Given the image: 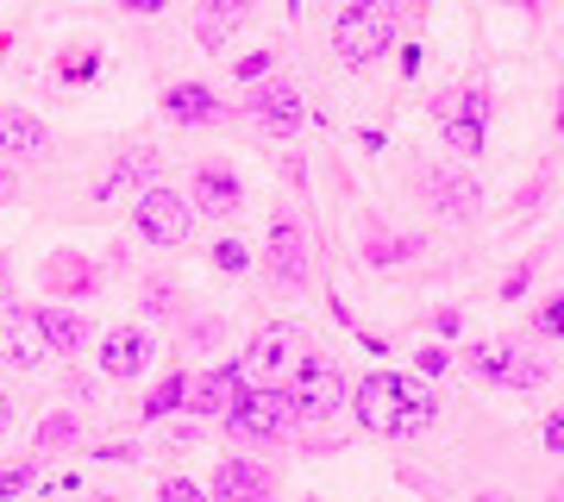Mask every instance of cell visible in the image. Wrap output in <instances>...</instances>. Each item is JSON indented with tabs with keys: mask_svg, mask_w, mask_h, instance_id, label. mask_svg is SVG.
<instances>
[{
	"mask_svg": "<svg viewBox=\"0 0 564 502\" xmlns=\"http://www.w3.org/2000/svg\"><path fill=\"white\" fill-rule=\"evenodd\" d=\"M433 120H440L445 145L452 151H464V158H477L489 139V100L477 95V88H452V95L433 100Z\"/></svg>",
	"mask_w": 564,
	"mask_h": 502,
	"instance_id": "5b68a950",
	"label": "cell"
},
{
	"mask_svg": "<svg viewBox=\"0 0 564 502\" xmlns=\"http://www.w3.org/2000/svg\"><path fill=\"white\" fill-rule=\"evenodd\" d=\"M307 352V340L295 333V327H282V321H270L251 340V352L239 359V371H245V383H258V389H276L289 371H295V359Z\"/></svg>",
	"mask_w": 564,
	"mask_h": 502,
	"instance_id": "277c9868",
	"label": "cell"
},
{
	"mask_svg": "<svg viewBox=\"0 0 564 502\" xmlns=\"http://www.w3.org/2000/svg\"><path fill=\"white\" fill-rule=\"evenodd\" d=\"M195 207L202 214H214V221H226V214H239L245 207V189L232 170H220V163H207V170H195Z\"/></svg>",
	"mask_w": 564,
	"mask_h": 502,
	"instance_id": "7c38bea8",
	"label": "cell"
},
{
	"mask_svg": "<svg viewBox=\"0 0 564 502\" xmlns=\"http://www.w3.org/2000/svg\"><path fill=\"white\" fill-rule=\"evenodd\" d=\"M477 502H508V496H477Z\"/></svg>",
	"mask_w": 564,
	"mask_h": 502,
	"instance_id": "836d02e7",
	"label": "cell"
},
{
	"mask_svg": "<svg viewBox=\"0 0 564 502\" xmlns=\"http://www.w3.org/2000/svg\"><path fill=\"white\" fill-rule=\"evenodd\" d=\"M414 252H421L414 239H377L370 245V264H402V258H414Z\"/></svg>",
	"mask_w": 564,
	"mask_h": 502,
	"instance_id": "603a6c76",
	"label": "cell"
},
{
	"mask_svg": "<svg viewBox=\"0 0 564 502\" xmlns=\"http://www.w3.org/2000/svg\"><path fill=\"white\" fill-rule=\"evenodd\" d=\"M282 396H289L295 427H314V421H333L351 389H345V371L326 359V352H302V359H295V383H289Z\"/></svg>",
	"mask_w": 564,
	"mask_h": 502,
	"instance_id": "7a4b0ae2",
	"label": "cell"
},
{
	"mask_svg": "<svg viewBox=\"0 0 564 502\" xmlns=\"http://www.w3.org/2000/svg\"><path fill=\"white\" fill-rule=\"evenodd\" d=\"M545 446H552V452L564 446V415H545Z\"/></svg>",
	"mask_w": 564,
	"mask_h": 502,
	"instance_id": "f1b7e54d",
	"label": "cell"
},
{
	"mask_svg": "<svg viewBox=\"0 0 564 502\" xmlns=\"http://www.w3.org/2000/svg\"><path fill=\"white\" fill-rule=\"evenodd\" d=\"M7 427H13V396L0 389V440H7Z\"/></svg>",
	"mask_w": 564,
	"mask_h": 502,
	"instance_id": "f546056e",
	"label": "cell"
},
{
	"mask_svg": "<svg viewBox=\"0 0 564 502\" xmlns=\"http://www.w3.org/2000/svg\"><path fill=\"white\" fill-rule=\"evenodd\" d=\"M245 13H251V0H207V13H202V39H207V44H226L232 20H245Z\"/></svg>",
	"mask_w": 564,
	"mask_h": 502,
	"instance_id": "ffe728a7",
	"label": "cell"
},
{
	"mask_svg": "<svg viewBox=\"0 0 564 502\" xmlns=\"http://www.w3.org/2000/svg\"><path fill=\"white\" fill-rule=\"evenodd\" d=\"M151 352H158V345L144 340L139 327H120V333H107V345H101V371L107 377H139L144 364H151Z\"/></svg>",
	"mask_w": 564,
	"mask_h": 502,
	"instance_id": "4fadbf2b",
	"label": "cell"
},
{
	"mask_svg": "<svg viewBox=\"0 0 564 502\" xmlns=\"http://www.w3.org/2000/svg\"><path fill=\"white\" fill-rule=\"evenodd\" d=\"M333 44H339L345 63L383 57L389 44H395V0H358L351 13H339V25H333Z\"/></svg>",
	"mask_w": 564,
	"mask_h": 502,
	"instance_id": "3957f363",
	"label": "cell"
},
{
	"mask_svg": "<svg viewBox=\"0 0 564 502\" xmlns=\"http://www.w3.org/2000/svg\"><path fill=\"white\" fill-rule=\"evenodd\" d=\"M239 396H245V371L239 364H220V371H207V377L195 383V408H202V415H226Z\"/></svg>",
	"mask_w": 564,
	"mask_h": 502,
	"instance_id": "e0dca14e",
	"label": "cell"
},
{
	"mask_svg": "<svg viewBox=\"0 0 564 502\" xmlns=\"http://www.w3.org/2000/svg\"><path fill=\"white\" fill-rule=\"evenodd\" d=\"M163 114H170L176 126H214L220 120V100H214L207 82H176V88L163 95Z\"/></svg>",
	"mask_w": 564,
	"mask_h": 502,
	"instance_id": "9a60e30c",
	"label": "cell"
},
{
	"mask_svg": "<svg viewBox=\"0 0 564 502\" xmlns=\"http://www.w3.org/2000/svg\"><path fill=\"white\" fill-rule=\"evenodd\" d=\"M470 364H477V377H496V383H527V389L545 383V364H527L521 352H508V345H477Z\"/></svg>",
	"mask_w": 564,
	"mask_h": 502,
	"instance_id": "5bb4252c",
	"label": "cell"
},
{
	"mask_svg": "<svg viewBox=\"0 0 564 502\" xmlns=\"http://www.w3.org/2000/svg\"><path fill=\"white\" fill-rule=\"evenodd\" d=\"M263 70H270V51H251V57L239 63V76H245V82H251V76H263Z\"/></svg>",
	"mask_w": 564,
	"mask_h": 502,
	"instance_id": "83f0119b",
	"label": "cell"
},
{
	"mask_svg": "<svg viewBox=\"0 0 564 502\" xmlns=\"http://www.w3.org/2000/svg\"><path fill=\"white\" fill-rule=\"evenodd\" d=\"M144 308H151V314H170V308H176V301H170V282H151V289H144Z\"/></svg>",
	"mask_w": 564,
	"mask_h": 502,
	"instance_id": "4316f807",
	"label": "cell"
},
{
	"mask_svg": "<svg viewBox=\"0 0 564 502\" xmlns=\"http://www.w3.org/2000/svg\"><path fill=\"white\" fill-rule=\"evenodd\" d=\"M88 502H120V496H88Z\"/></svg>",
	"mask_w": 564,
	"mask_h": 502,
	"instance_id": "d6a6232c",
	"label": "cell"
},
{
	"mask_svg": "<svg viewBox=\"0 0 564 502\" xmlns=\"http://www.w3.org/2000/svg\"><path fill=\"white\" fill-rule=\"evenodd\" d=\"M477 182H464V177H433V207H440L445 221H470L477 214Z\"/></svg>",
	"mask_w": 564,
	"mask_h": 502,
	"instance_id": "d6986e66",
	"label": "cell"
},
{
	"mask_svg": "<svg viewBox=\"0 0 564 502\" xmlns=\"http://www.w3.org/2000/svg\"><path fill=\"white\" fill-rule=\"evenodd\" d=\"M44 145H51V132H44L39 114H20V107H0V151L7 158H39Z\"/></svg>",
	"mask_w": 564,
	"mask_h": 502,
	"instance_id": "2e32d148",
	"label": "cell"
},
{
	"mask_svg": "<svg viewBox=\"0 0 564 502\" xmlns=\"http://www.w3.org/2000/svg\"><path fill=\"white\" fill-rule=\"evenodd\" d=\"M32 490V464H13V471H0V496H25Z\"/></svg>",
	"mask_w": 564,
	"mask_h": 502,
	"instance_id": "d4e9b609",
	"label": "cell"
},
{
	"mask_svg": "<svg viewBox=\"0 0 564 502\" xmlns=\"http://www.w3.org/2000/svg\"><path fill=\"white\" fill-rule=\"evenodd\" d=\"M351 408H358L364 434H383V440H414V434H426V427L440 421L433 389L414 383V377H402V371H377V377H364Z\"/></svg>",
	"mask_w": 564,
	"mask_h": 502,
	"instance_id": "6da1fadb",
	"label": "cell"
},
{
	"mask_svg": "<svg viewBox=\"0 0 564 502\" xmlns=\"http://www.w3.org/2000/svg\"><path fill=\"white\" fill-rule=\"evenodd\" d=\"M163 502H207V496L188 478H170V483H163Z\"/></svg>",
	"mask_w": 564,
	"mask_h": 502,
	"instance_id": "484cf974",
	"label": "cell"
},
{
	"mask_svg": "<svg viewBox=\"0 0 564 502\" xmlns=\"http://www.w3.org/2000/svg\"><path fill=\"white\" fill-rule=\"evenodd\" d=\"M182 396H188V377L158 383V389H151V402H144V421H163V415H176V408H182Z\"/></svg>",
	"mask_w": 564,
	"mask_h": 502,
	"instance_id": "44dd1931",
	"label": "cell"
},
{
	"mask_svg": "<svg viewBox=\"0 0 564 502\" xmlns=\"http://www.w3.org/2000/svg\"><path fill=\"white\" fill-rule=\"evenodd\" d=\"M0 359L13 364V371H39V364L51 359V345H44L39 321H32V308L7 314V327H0Z\"/></svg>",
	"mask_w": 564,
	"mask_h": 502,
	"instance_id": "30bf717a",
	"label": "cell"
},
{
	"mask_svg": "<svg viewBox=\"0 0 564 502\" xmlns=\"http://www.w3.org/2000/svg\"><path fill=\"white\" fill-rule=\"evenodd\" d=\"M126 7H132V13H158L163 0H126Z\"/></svg>",
	"mask_w": 564,
	"mask_h": 502,
	"instance_id": "4dcf8cb0",
	"label": "cell"
},
{
	"mask_svg": "<svg viewBox=\"0 0 564 502\" xmlns=\"http://www.w3.org/2000/svg\"><path fill=\"white\" fill-rule=\"evenodd\" d=\"M32 321H39V333H44L51 352H76V345L88 340V321L69 314V308H32Z\"/></svg>",
	"mask_w": 564,
	"mask_h": 502,
	"instance_id": "ac0fdd59",
	"label": "cell"
},
{
	"mask_svg": "<svg viewBox=\"0 0 564 502\" xmlns=\"http://www.w3.org/2000/svg\"><path fill=\"white\" fill-rule=\"evenodd\" d=\"M188 226H195L188 195H176V189H144L139 195V233L151 245H182L188 239Z\"/></svg>",
	"mask_w": 564,
	"mask_h": 502,
	"instance_id": "52a82bcc",
	"label": "cell"
},
{
	"mask_svg": "<svg viewBox=\"0 0 564 502\" xmlns=\"http://www.w3.org/2000/svg\"><path fill=\"white\" fill-rule=\"evenodd\" d=\"M270 277H276L282 289H302V282L314 277V252H307V233H302V221H289V214L270 226Z\"/></svg>",
	"mask_w": 564,
	"mask_h": 502,
	"instance_id": "ba28073f",
	"label": "cell"
},
{
	"mask_svg": "<svg viewBox=\"0 0 564 502\" xmlns=\"http://www.w3.org/2000/svg\"><path fill=\"white\" fill-rule=\"evenodd\" d=\"M214 264H220V270H245V264H251V252H245L239 239H220V245H214Z\"/></svg>",
	"mask_w": 564,
	"mask_h": 502,
	"instance_id": "cb8c5ba5",
	"label": "cell"
},
{
	"mask_svg": "<svg viewBox=\"0 0 564 502\" xmlns=\"http://www.w3.org/2000/svg\"><path fill=\"white\" fill-rule=\"evenodd\" d=\"M69 440H76V421H69V415H44L39 434H32V452H57V446H69Z\"/></svg>",
	"mask_w": 564,
	"mask_h": 502,
	"instance_id": "7402d4cb",
	"label": "cell"
},
{
	"mask_svg": "<svg viewBox=\"0 0 564 502\" xmlns=\"http://www.w3.org/2000/svg\"><path fill=\"white\" fill-rule=\"evenodd\" d=\"M245 114H251V126L276 132V139H289V132L307 120V107H302V95H295V88H258V95L245 100Z\"/></svg>",
	"mask_w": 564,
	"mask_h": 502,
	"instance_id": "9c48e42d",
	"label": "cell"
},
{
	"mask_svg": "<svg viewBox=\"0 0 564 502\" xmlns=\"http://www.w3.org/2000/svg\"><path fill=\"white\" fill-rule=\"evenodd\" d=\"M214 502H270V471L251 459H226L214 471Z\"/></svg>",
	"mask_w": 564,
	"mask_h": 502,
	"instance_id": "8fae6325",
	"label": "cell"
},
{
	"mask_svg": "<svg viewBox=\"0 0 564 502\" xmlns=\"http://www.w3.org/2000/svg\"><path fill=\"white\" fill-rule=\"evenodd\" d=\"M226 427L239 434V440H282L295 415H289V396L282 389H245L232 408H226Z\"/></svg>",
	"mask_w": 564,
	"mask_h": 502,
	"instance_id": "8992f818",
	"label": "cell"
},
{
	"mask_svg": "<svg viewBox=\"0 0 564 502\" xmlns=\"http://www.w3.org/2000/svg\"><path fill=\"white\" fill-rule=\"evenodd\" d=\"M0 289H7V258H0Z\"/></svg>",
	"mask_w": 564,
	"mask_h": 502,
	"instance_id": "1f68e13d",
	"label": "cell"
}]
</instances>
